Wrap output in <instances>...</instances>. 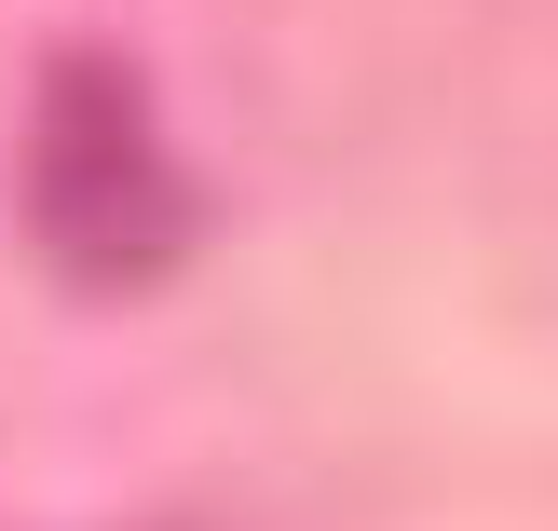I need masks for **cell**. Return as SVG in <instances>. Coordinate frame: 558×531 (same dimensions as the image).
<instances>
[{"label":"cell","mask_w":558,"mask_h":531,"mask_svg":"<svg viewBox=\"0 0 558 531\" xmlns=\"http://www.w3.org/2000/svg\"><path fill=\"white\" fill-rule=\"evenodd\" d=\"M27 245L69 287H150L191 245V178L163 164L150 96L109 55H69L41 82V123H27Z\"/></svg>","instance_id":"1"}]
</instances>
